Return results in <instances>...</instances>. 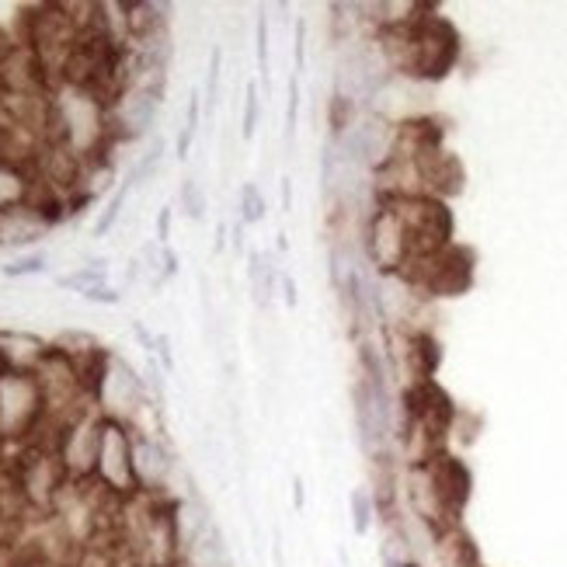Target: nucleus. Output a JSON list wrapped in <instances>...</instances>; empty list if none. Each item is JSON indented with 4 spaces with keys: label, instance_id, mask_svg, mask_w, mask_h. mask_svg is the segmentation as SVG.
<instances>
[{
    "label": "nucleus",
    "instance_id": "obj_16",
    "mask_svg": "<svg viewBox=\"0 0 567 567\" xmlns=\"http://www.w3.org/2000/svg\"><path fill=\"white\" fill-rule=\"evenodd\" d=\"M220 63H223V49L213 46V53H209V74H206V108L213 112L216 101H220Z\"/></svg>",
    "mask_w": 567,
    "mask_h": 567
},
{
    "label": "nucleus",
    "instance_id": "obj_6",
    "mask_svg": "<svg viewBox=\"0 0 567 567\" xmlns=\"http://www.w3.org/2000/svg\"><path fill=\"white\" fill-rule=\"evenodd\" d=\"M35 188H39V181H32V174H28L25 167L0 161V213L28 206Z\"/></svg>",
    "mask_w": 567,
    "mask_h": 567
},
{
    "label": "nucleus",
    "instance_id": "obj_10",
    "mask_svg": "<svg viewBox=\"0 0 567 567\" xmlns=\"http://www.w3.org/2000/svg\"><path fill=\"white\" fill-rule=\"evenodd\" d=\"M161 161H164V140H154V147L147 150V154L140 157V161L133 164V171H129V188H140L147 185L150 178H154L157 171H161Z\"/></svg>",
    "mask_w": 567,
    "mask_h": 567
},
{
    "label": "nucleus",
    "instance_id": "obj_23",
    "mask_svg": "<svg viewBox=\"0 0 567 567\" xmlns=\"http://www.w3.org/2000/svg\"><path fill=\"white\" fill-rule=\"evenodd\" d=\"M293 505L300 508V512H303V505H307V491H303V481H300V477L293 481Z\"/></svg>",
    "mask_w": 567,
    "mask_h": 567
},
{
    "label": "nucleus",
    "instance_id": "obj_18",
    "mask_svg": "<svg viewBox=\"0 0 567 567\" xmlns=\"http://www.w3.org/2000/svg\"><path fill=\"white\" fill-rule=\"evenodd\" d=\"M296 112H300V84H296V74L289 77V101H286V143L293 140L296 133Z\"/></svg>",
    "mask_w": 567,
    "mask_h": 567
},
{
    "label": "nucleus",
    "instance_id": "obj_17",
    "mask_svg": "<svg viewBox=\"0 0 567 567\" xmlns=\"http://www.w3.org/2000/svg\"><path fill=\"white\" fill-rule=\"evenodd\" d=\"M254 53H258V70L268 81V21L265 14H258V28H254Z\"/></svg>",
    "mask_w": 567,
    "mask_h": 567
},
{
    "label": "nucleus",
    "instance_id": "obj_1",
    "mask_svg": "<svg viewBox=\"0 0 567 567\" xmlns=\"http://www.w3.org/2000/svg\"><path fill=\"white\" fill-rule=\"evenodd\" d=\"M49 418V397L35 369L14 366L0 373V442H28Z\"/></svg>",
    "mask_w": 567,
    "mask_h": 567
},
{
    "label": "nucleus",
    "instance_id": "obj_3",
    "mask_svg": "<svg viewBox=\"0 0 567 567\" xmlns=\"http://www.w3.org/2000/svg\"><path fill=\"white\" fill-rule=\"evenodd\" d=\"M404 279L414 293H425V296H460L470 289L474 282V251L460 244H449L446 251L432 254L428 261L414 265L407 275H397Z\"/></svg>",
    "mask_w": 567,
    "mask_h": 567
},
{
    "label": "nucleus",
    "instance_id": "obj_22",
    "mask_svg": "<svg viewBox=\"0 0 567 567\" xmlns=\"http://www.w3.org/2000/svg\"><path fill=\"white\" fill-rule=\"evenodd\" d=\"M279 286H282V293H286V307H296V286H293V279H289V275H282Z\"/></svg>",
    "mask_w": 567,
    "mask_h": 567
},
{
    "label": "nucleus",
    "instance_id": "obj_15",
    "mask_svg": "<svg viewBox=\"0 0 567 567\" xmlns=\"http://www.w3.org/2000/svg\"><path fill=\"white\" fill-rule=\"evenodd\" d=\"M46 272V254L35 251V254H21V258L7 261L4 265V275L7 279H21V275H39Z\"/></svg>",
    "mask_w": 567,
    "mask_h": 567
},
{
    "label": "nucleus",
    "instance_id": "obj_13",
    "mask_svg": "<svg viewBox=\"0 0 567 567\" xmlns=\"http://www.w3.org/2000/svg\"><path fill=\"white\" fill-rule=\"evenodd\" d=\"M199 112H202V101H199V94H192V98H188V119L178 133V157L181 161L192 154V140H195V133H199Z\"/></svg>",
    "mask_w": 567,
    "mask_h": 567
},
{
    "label": "nucleus",
    "instance_id": "obj_11",
    "mask_svg": "<svg viewBox=\"0 0 567 567\" xmlns=\"http://www.w3.org/2000/svg\"><path fill=\"white\" fill-rule=\"evenodd\" d=\"M241 223H261L265 220V195L254 181H244L241 185Z\"/></svg>",
    "mask_w": 567,
    "mask_h": 567
},
{
    "label": "nucleus",
    "instance_id": "obj_19",
    "mask_svg": "<svg viewBox=\"0 0 567 567\" xmlns=\"http://www.w3.org/2000/svg\"><path fill=\"white\" fill-rule=\"evenodd\" d=\"M84 300H91V303H119L122 296L115 293L112 286H98V289H87V293H84Z\"/></svg>",
    "mask_w": 567,
    "mask_h": 567
},
{
    "label": "nucleus",
    "instance_id": "obj_21",
    "mask_svg": "<svg viewBox=\"0 0 567 567\" xmlns=\"http://www.w3.org/2000/svg\"><path fill=\"white\" fill-rule=\"evenodd\" d=\"M154 352L161 355L164 369H171V366H174V359H171V341H167V334H157V348H154Z\"/></svg>",
    "mask_w": 567,
    "mask_h": 567
},
{
    "label": "nucleus",
    "instance_id": "obj_5",
    "mask_svg": "<svg viewBox=\"0 0 567 567\" xmlns=\"http://www.w3.org/2000/svg\"><path fill=\"white\" fill-rule=\"evenodd\" d=\"M404 362H407V373H411V383L435 380V369H439L442 362L439 341L428 331H404Z\"/></svg>",
    "mask_w": 567,
    "mask_h": 567
},
{
    "label": "nucleus",
    "instance_id": "obj_9",
    "mask_svg": "<svg viewBox=\"0 0 567 567\" xmlns=\"http://www.w3.org/2000/svg\"><path fill=\"white\" fill-rule=\"evenodd\" d=\"M178 206H181V213H185L188 220L202 223V220H206V209H209L206 188H202L195 178H185V181H181V188H178Z\"/></svg>",
    "mask_w": 567,
    "mask_h": 567
},
{
    "label": "nucleus",
    "instance_id": "obj_20",
    "mask_svg": "<svg viewBox=\"0 0 567 567\" xmlns=\"http://www.w3.org/2000/svg\"><path fill=\"white\" fill-rule=\"evenodd\" d=\"M167 237H171V206H164L157 216V244H167Z\"/></svg>",
    "mask_w": 567,
    "mask_h": 567
},
{
    "label": "nucleus",
    "instance_id": "obj_2",
    "mask_svg": "<svg viewBox=\"0 0 567 567\" xmlns=\"http://www.w3.org/2000/svg\"><path fill=\"white\" fill-rule=\"evenodd\" d=\"M94 487L105 498L126 501L136 498V474H133V428L101 414V439H98V463H94Z\"/></svg>",
    "mask_w": 567,
    "mask_h": 567
},
{
    "label": "nucleus",
    "instance_id": "obj_4",
    "mask_svg": "<svg viewBox=\"0 0 567 567\" xmlns=\"http://www.w3.org/2000/svg\"><path fill=\"white\" fill-rule=\"evenodd\" d=\"M174 453L171 446L154 432H136L133 428V474H136V498H171L174 481Z\"/></svg>",
    "mask_w": 567,
    "mask_h": 567
},
{
    "label": "nucleus",
    "instance_id": "obj_8",
    "mask_svg": "<svg viewBox=\"0 0 567 567\" xmlns=\"http://www.w3.org/2000/svg\"><path fill=\"white\" fill-rule=\"evenodd\" d=\"M108 268L105 261H87V265H81L77 272L70 275H60V286L63 289H77V293H87V289H98V286H108Z\"/></svg>",
    "mask_w": 567,
    "mask_h": 567
},
{
    "label": "nucleus",
    "instance_id": "obj_14",
    "mask_svg": "<svg viewBox=\"0 0 567 567\" xmlns=\"http://www.w3.org/2000/svg\"><path fill=\"white\" fill-rule=\"evenodd\" d=\"M258 119H261V94H258V84H247L244 87V119H241V136L251 140L254 129H258Z\"/></svg>",
    "mask_w": 567,
    "mask_h": 567
},
{
    "label": "nucleus",
    "instance_id": "obj_7",
    "mask_svg": "<svg viewBox=\"0 0 567 567\" xmlns=\"http://www.w3.org/2000/svg\"><path fill=\"white\" fill-rule=\"evenodd\" d=\"M348 519H352L355 536L373 533V522L380 519V501H376V494L369 487H352L348 491Z\"/></svg>",
    "mask_w": 567,
    "mask_h": 567
},
{
    "label": "nucleus",
    "instance_id": "obj_12",
    "mask_svg": "<svg viewBox=\"0 0 567 567\" xmlns=\"http://www.w3.org/2000/svg\"><path fill=\"white\" fill-rule=\"evenodd\" d=\"M126 195H129V185H122L119 192H115L112 199H108V206L101 209V216H98V220H94V230H91L94 237H108V234H112L115 223H119L122 206H126Z\"/></svg>",
    "mask_w": 567,
    "mask_h": 567
},
{
    "label": "nucleus",
    "instance_id": "obj_24",
    "mask_svg": "<svg viewBox=\"0 0 567 567\" xmlns=\"http://www.w3.org/2000/svg\"><path fill=\"white\" fill-rule=\"evenodd\" d=\"M282 209H286V213L293 209V181L289 178H282Z\"/></svg>",
    "mask_w": 567,
    "mask_h": 567
}]
</instances>
